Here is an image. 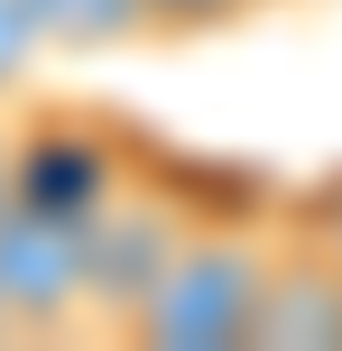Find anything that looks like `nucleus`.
I'll return each instance as SVG.
<instances>
[{
  "instance_id": "f257e3e1",
  "label": "nucleus",
  "mask_w": 342,
  "mask_h": 351,
  "mask_svg": "<svg viewBox=\"0 0 342 351\" xmlns=\"http://www.w3.org/2000/svg\"><path fill=\"white\" fill-rule=\"evenodd\" d=\"M269 250H278V222L232 213V204H204L195 222H185L176 259H167L158 278H148V296L130 305L121 342H139V351H250Z\"/></svg>"
},
{
  "instance_id": "f03ea898",
  "label": "nucleus",
  "mask_w": 342,
  "mask_h": 351,
  "mask_svg": "<svg viewBox=\"0 0 342 351\" xmlns=\"http://www.w3.org/2000/svg\"><path fill=\"white\" fill-rule=\"evenodd\" d=\"M139 167L148 139H130L111 111H28L10 130V194L37 213H65V222H93Z\"/></svg>"
},
{
  "instance_id": "7ed1b4c3",
  "label": "nucleus",
  "mask_w": 342,
  "mask_h": 351,
  "mask_svg": "<svg viewBox=\"0 0 342 351\" xmlns=\"http://www.w3.org/2000/svg\"><path fill=\"white\" fill-rule=\"evenodd\" d=\"M195 213L204 204L185 194V176H167L158 148H148V167L84 222V296H93V324H111V333L130 324V305H139L148 278L176 259V241H185Z\"/></svg>"
},
{
  "instance_id": "20e7f679",
  "label": "nucleus",
  "mask_w": 342,
  "mask_h": 351,
  "mask_svg": "<svg viewBox=\"0 0 342 351\" xmlns=\"http://www.w3.org/2000/svg\"><path fill=\"white\" fill-rule=\"evenodd\" d=\"M0 315H10V342H56L74 324H93L84 296V222L37 204H0Z\"/></svg>"
},
{
  "instance_id": "39448f33",
  "label": "nucleus",
  "mask_w": 342,
  "mask_h": 351,
  "mask_svg": "<svg viewBox=\"0 0 342 351\" xmlns=\"http://www.w3.org/2000/svg\"><path fill=\"white\" fill-rule=\"evenodd\" d=\"M250 351H342V259L306 222H278L269 287L250 315Z\"/></svg>"
},
{
  "instance_id": "423d86ee",
  "label": "nucleus",
  "mask_w": 342,
  "mask_h": 351,
  "mask_svg": "<svg viewBox=\"0 0 342 351\" xmlns=\"http://www.w3.org/2000/svg\"><path fill=\"white\" fill-rule=\"evenodd\" d=\"M28 28L47 56H130L158 37L148 0H28Z\"/></svg>"
},
{
  "instance_id": "0eeeda50",
  "label": "nucleus",
  "mask_w": 342,
  "mask_h": 351,
  "mask_svg": "<svg viewBox=\"0 0 342 351\" xmlns=\"http://www.w3.org/2000/svg\"><path fill=\"white\" fill-rule=\"evenodd\" d=\"M148 10H158V37H232L278 0H148Z\"/></svg>"
},
{
  "instance_id": "6e6552de",
  "label": "nucleus",
  "mask_w": 342,
  "mask_h": 351,
  "mask_svg": "<svg viewBox=\"0 0 342 351\" xmlns=\"http://www.w3.org/2000/svg\"><path fill=\"white\" fill-rule=\"evenodd\" d=\"M37 28H28V0H0V102H19L28 93V74H37Z\"/></svg>"
},
{
  "instance_id": "1a4fd4ad",
  "label": "nucleus",
  "mask_w": 342,
  "mask_h": 351,
  "mask_svg": "<svg viewBox=\"0 0 342 351\" xmlns=\"http://www.w3.org/2000/svg\"><path fill=\"white\" fill-rule=\"evenodd\" d=\"M287 222H306V231H315V241H324V250H333V259H342V176H333V185H315V204H296V213H287Z\"/></svg>"
},
{
  "instance_id": "9d476101",
  "label": "nucleus",
  "mask_w": 342,
  "mask_h": 351,
  "mask_svg": "<svg viewBox=\"0 0 342 351\" xmlns=\"http://www.w3.org/2000/svg\"><path fill=\"white\" fill-rule=\"evenodd\" d=\"M0 204H10V121H0Z\"/></svg>"
},
{
  "instance_id": "9b49d317",
  "label": "nucleus",
  "mask_w": 342,
  "mask_h": 351,
  "mask_svg": "<svg viewBox=\"0 0 342 351\" xmlns=\"http://www.w3.org/2000/svg\"><path fill=\"white\" fill-rule=\"evenodd\" d=\"M0 342H10V315H0Z\"/></svg>"
}]
</instances>
